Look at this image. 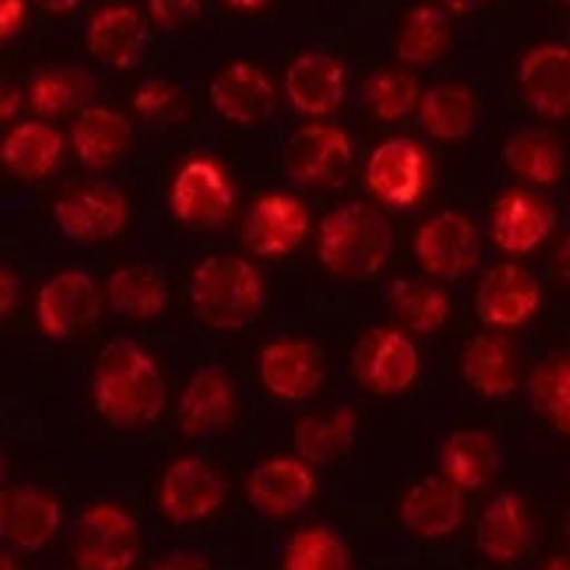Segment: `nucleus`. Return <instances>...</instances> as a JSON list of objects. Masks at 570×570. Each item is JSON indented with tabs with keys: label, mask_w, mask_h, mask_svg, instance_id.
<instances>
[{
	"label": "nucleus",
	"mask_w": 570,
	"mask_h": 570,
	"mask_svg": "<svg viewBox=\"0 0 570 570\" xmlns=\"http://www.w3.org/2000/svg\"><path fill=\"white\" fill-rule=\"evenodd\" d=\"M0 479H3V460H0Z\"/></svg>",
	"instance_id": "53"
},
{
	"label": "nucleus",
	"mask_w": 570,
	"mask_h": 570,
	"mask_svg": "<svg viewBox=\"0 0 570 570\" xmlns=\"http://www.w3.org/2000/svg\"><path fill=\"white\" fill-rule=\"evenodd\" d=\"M250 507L265 518H293L312 504L317 493V479L309 462L301 456H271L254 465L245 482Z\"/></svg>",
	"instance_id": "16"
},
{
	"label": "nucleus",
	"mask_w": 570,
	"mask_h": 570,
	"mask_svg": "<svg viewBox=\"0 0 570 570\" xmlns=\"http://www.w3.org/2000/svg\"><path fill=\"white\" fill-rule=\"evenodd\" d=\"M87 50L106 67H137L150 42L145 17L134 6L111 3L95 11L87 22Z\"/></svg>",
	"instance_id": "22"
},
{
	"label": "nucleus",
	"mask_w": 570,
	"mask_h": 570,
	"mask_svg": "<svg viewBox=\"0 0 570 570\" xmlns=\"http://www.w3.org/2000/svg\"><path fill=\"white\" fill-rule=\"evenodd\" d=\"M395 248L393 223L379 206L351 200L328 212L317 232V259L332 276L367 282L387 267Z\"/></svg>",
	"instance_id": "2"
},
{
	"label": "nucleus",
	"mask_w": 570,
	"mask_h": 570,
	"mask_svg": "<svg viewBox=\"0 0 570 570\" xmlns=\"http://www.w3.org/2000/svg\"><path fill=\"white\" fill-rule=\"evenodd\" d=\"M131 206L115 184L95 181L53 204V220L72 243H109L128 226Z\"/></svg>",
	"instance_id": "9"
},
{
	"label": "nucleus",
	"mask_w": 570,
	"mask_h": 570,
	"mask_svg": "<svg viewBox=\"0 0 570 570\" xmlns=\"http://www.w3.org/2000/svg\"><path fill=\"white\" fill-rule=\"evenodd\" d=\"M529 395L551 426L570 434V351H557L534 367Z\"/></svg>",
	"instance_id": "38"
},
{
	"label": "nucleus",
	"mask_w": 570,
	"mask_h": 570,
	"mask_svg": "<svg viewBox=\"0 0 570 570\" xmlns=\"http://www.w3.org/2000/svg\"><path fill=\"white\" fill-rule=\"evenodd\" d=\"M106 295L109 304L115 306L120 315L134 317V321H154L165 312L167 298V282L161 276L159 267L154 265H120L111 271L106 278Z\"/></svg>",
	"instance_id": "33"
},
{
	"label": "nucleus",
	"mask_w": 570,
	"mask_h": 570,
	"mask_svg": "<svg viewBox=\"0 0 570 570\" xmlns=\"http://www.w3.org/2000/svg\"><path fill=\"white\" fill-rule=\"evenodd\" d=\"M22 100L26 98H22V92L14 87V83L0 81V122L14 120L17 111H20V106H22Z\"/></svg>",
	"instance_id": "45"
},
{
	"label": "nucleus",
	"mask_w": 570,
	"mask_h": 570,
	"mask_svg": "<svg viewBox=\"0 0 570 570\" xmlns=\"http://www.w3.org/2000/svg\"><path fill=\"white\" fill-rule=\"evenodd\" d=\"M282 570H354V560L334 529L304 527L289 538Z\"/></svg>",
	"instance_id": "39"
},
{
	"label": "nucleus",
	"mask_w": 570,
	"mask_h": 570,
	"mask_svg": "<svg viewBox=\"0 0 570 570\" xmlns=\"http://www.w3.org/2000/svg\"><path fill=\"white\" fill-rule=\"evenodd\" d=\"M543 570H570V554H557L546 562Z\"/></svg>",
	"instance_id": "50"
},
{
	"label": "nucleus",
	"mask_w": 570,
	"mask_h": 570,
	"mask_svg": "<svg viewBox=\"0 0 570 570\" xmlns=\"http://www.w3.org/2000/svg\"><path fill=\"white\" fill-rule=\"evenodd\" d=\"M284 92L301 115H332L345 100V67L328 53H301L284 72Z\"/></svg>",
	"instance_id": "25"
},
{
	"label": "nucleus",
	"mask_w": 570,
	"mask_h": 570,
	"mask_svg": "<svg viewBox=\"0 0 570 570\" xmlns=\"http://www.w3.org/2000/svg\"><path fill=\"white\" fill-rule=\"evenodd\" d=\"M521 95L532 111L546 120H562L570 115V48L560 42H543L529 50L518 67Z\"/></svg>",
	"instance_id": "20"
},
{
	"label": "nucleus",
	"mask_w": 570,
	"mask_h": 570,
	"mask_svg": "<svg viewBox=\"0 0 570 570\" xmlns=\"http://www.w3.org/2000/svg\"><path fill=\"white\" fill-rule=\"evenodd\" d=\"M37 3L42 6L45 11H50V14H67V11L78 9L83 0H37Z\"/></svg>",
	"instance_id": "48"
},
{
	"label": "nucleus",
	"mask_w": 570,
	"mask_h": 570,
	"mask_svg": "<svg viewBox=\"0 0 570 570\" xmlns=\"http://www.w3.org/2000/svg\"><path fill=\"white\" fill-rule=\"evenodd\" d=\"M17 301H20V282L9 267L0 265V323L14 312Z\"/></svg>",
	"instance_id": "44"
},
{
	"label": "nucleus",
	"mask_w": 570,
	"mask_h": 570,
	"mask_svg": "<svg viewBox=\"0 0 570 570\" xmlns=\"http://www.w3.org/2000/svg\"><path fill=\"white\" fill-rule=\"evenodd\" d=\"M390 312L412 334H434L449 323L451 298L438 284L421 278H399L387 289Z\"/></svg>",
	"instance_id": "34"
},
{
	"label": "nucleus",
	"mask_w": 570,
	"mask_h": 570,
	"mask_svg": "<svg viewBox=\"0 0 570 570\" xmlns=\"http://www.w3.org/2000/svg\"><path fill=\"white\" fill-rule=\"evenodd\" d=\"M354 373L376 395H401L421 373V354L404 328L379 326L362 334L354 348Z\"/></svg>",
	"instance_id": "8"
},
{
	"label": "nucleus",
	"mask_w": 570,
	"mask_h": 570,
	"mask_svg": "<svg viewBox=\"0 0 570 570\" xmlns=\"http://www.w3.org/2000/svg\"><path fill=\"white\" fill-rule=\"evenodd\" d=\"M76 159L87 170H109L134 145V126L122 111L109 106H87L70 128Z\"/></svg>",
	"instance_id": "26"
},
{
	"label": "nucleus",
	"mask_w": 570,
	"mask_h": 570,
	"mask_svg": "<svg viewBox=\"0 0 570 570\" xmlns=\"http://www.w3.org/2000/svg\"><path fill=\"white\" fill-rule=\"evenodd\" d=\"M421 83L412 72L384 67L367 76L362 87V100L367 111L382 122H401L421 109Z\"/></svg>",
	"instance_id": "37"
},
{
	"label": "nucleus",
	"mask_w": 570,
	"mask_h": 570,
	"mask_svg": "<svg viewBox=\"0 0 570 570\" xmlns=\"http://www.w3.org/2000/svg\"><path fill=\"white\" fill-rule=\"evenodd\" d=\"M189 301L206 326L234 332L262 315L267 301L265 278L259 267L243 256H209L189 278Z\"/></svg>",
	"instance_id": "3"
},
{
	"label": "nucleus",
	"mask_w": 570,
	"mask_h": 570,
	"mask_svg": "<svg viewBox=\"0 0 570 570\" xmlns=\"http://www.w3.org/2000/svg\"><path fill=\"white\" fill-rule=\"evenodd\" d=\"M0 570H20V568H17L14 557H11L9 551H3V549H0Z\"/></svg>",
	"instance_id": "51"
},
{
	"label": "nucleus",
	"mask_w": 570,
	"mask_h": 570,
	"mask_svg": "<svg viewBox=\"0 0 570 570\" xmlns=\"http://www.w3.org/2000/svg\"><path fill=\"white\" fill-rule=\"evenodd\" d=\"M493 0H438V6H443L445 11H454V14H476V11L488 9Z\"/></svg>",
	"instance_id": "46"
},
{
	"label": "nucleus",
	"mask_w": 570,
	"mask_h": 570,
	"mask_svg": "<svg viewBox=\"0 0 570 570\" xmlns=\"http://www.w3.org/2000/svg\"><path fill=\"white\" fill-rule=\"evenodd\" d=\"M560 3H566V6H570V0H560Z\"/></svg>",
	"instance_id": "54"
},
{
	"label": "nucleus",
	"mask_w": 570,
	"mask_h": 570,
	"mask_svg": "<svg viewBox=\"0 0 570 570\" xmlns=\"http://www.w3.org/2000/svg\"><path fill=\"white\" fill-rule=\"evenodd\" d=\"M399 515L415 538L445 540L465 521V493L445 476H426L406 490Z\"/></svg>",
	"instance_id": "21"
},
{
	"label": "nucleus",
	"mask_w": 570,
	"mask_h": 570,
	"mask_svg": "<svg viewBox=\"0 0 570 570\" xmlns=\"http://www.w3.org/2000/svg\"><path fill=\"white\" fill-rule=\"evenodd\" d=\"M367 187L382 204L410 209L423 198L429 181L426 150L410 137H390L367 159Z\"/></svg>",
	"instance_id": "13"
},
{
	"label": "nucleus",
	"mask_w": 570,
	"mask_h": 570,
	"mask_svg": "<svg viewBox=\"0 0 570 570\" xmlns=\"http://www.w3.org/2000/svg\"><path fill=\"white\" fill-rule=\"evenodd\" d=\"M557 267H560V276L570 284V234L562 239L560 250H557Z\"/></svg>",
	"instance_id": "49"
},
{
	"label": "nucleus",
	"mask_w": 570,
	"mask_h": 570,
	"mask_svg": "<svg viewBox=\"0 0 570 570\" xmlns=\"http://www.w3.org/2000/svg\"><path fill=\"white\" fill-rule=\"evenodd\" d=\"M95 76L87 67L56 65L39 70L26 89V100L39 117H65L78 111L81 115L95 98Z\"/></svg>",
	"instance_id": "31"
},
{
	"label": "nucleus",
	"mask_w": 570,
	"mask_h": 570,
	"mask_svg": "<svg viewBox=\"0 0 570 570\" xmlns=\"http://www.w3.org/2000/svg\"><path fill=\"white\" fill-rule=\"evenodd\" d=\"M104 298L87 271L67 267L39 287L33 317L39 332L53 343H70L98 323Z\"/></svg>",
	"instance_id": "5"
},
{
	"label": "nucleus",
	"mask_w": 570,
	"mask_h": 570,
	"mask_svg": "<svg viewBox=\"0 0 570 570\" xmlns=\"http://www.w3.org/2000/svg\"><path fill=\"white\" fill-rule=\"evenodd\" d=\"M256 371L271 395L282 401H306L326 379V356L309 340L282 337L259 351Z\"/></svg>",
	"instance_id": "15"
},
{
	"label": "nucleus",
	"mask_w": 570,
	"mask_h": 570,
	"mask_svg": "<svg viewBox=\"0 0 570 570\" xmlns=\"http://www.w3.org/2000/svg\"><path fill=\"white\" fill-rule=\"evenodd\" d=\"M440 476L449 479L462 493L482 490L499 476L501 451L490 432L482 429H456L440 443Z\"/></svg>",
	"instance_id": "27"
},
{
	"label": "nucleus",
	"mask_w": 570,
	"mask_h": 570,
	"mask_svg": "<svg viewBox=\"0 0 570 570\" xmlns=\"http://www.w3.org/2000/svg\"><path fill=\"white\" fill-rule=\"evenodd\" d=\"M451 45V17L443 6L421 3L404 17L395 53L404 65L429 67L443 59Z\"/></svg>",
	"instance_id": "35"
},
{
	"label": "nucleus",
	"mask_w": 570,
	"mask_h": 570,
	"mask_svg": "<svg viewBox=\"0 0 570 570\" xmlns=\"http://www.w3.org/2000/svg\"><path fill=\"white\" fill-rule=\"evenodd\" d=\"M65 156V137L48 120L14 122L0 139V161L26 181L48 178Z\"/></svg>",
	"instance_id": "28"
},
{
	"label": "nucleus",
	"mask_w": 570,
	"mask_h": 570,
	"mask_svg": "<svg viewBox=\"0 0 570 570\" xmlns=\"http://www.w3.org/2000/svg\"><path fill=\"white\" fill-rule=\"evenodd\" d=\"M460 373L482 399H507L518 387V356L507 337L495 332L476 334L460 356Z\"/></svg>",
	"instance_id": "29"
},
{
	"label": "nucleus",
	"mask_w": 570,
	"mask_h": 570,
	"mask_svg": "<svg viewBox=\"0 0 570 570\" xmlns=\"http://www.w3.org/2000/svg\"><path fill=\"white\" fill-rule=\"evenodd\" d=\"M415 259L426 276L456 282L476 271L482 259V237L465 212H440L415 234Z\"/></svg>",
	"instance_id": "6"
},
{
	"label": "nucleus",
	"mask_w": 570,
	"mask_h": 570,
	"mask_svg": "<svg viewBox=\"0 0 570 570\" xmlns=\"http://www.w3.org/2000/svg\"><path fill=\"white\" fill-rule=\"evenodd\" d=\"M507 170L532 187H554L566 176V150L560 139L543 128H521L501 150Z\"/></svg>",
	"instance_id": "30"
},
{
	"label": "nucleus",
	"mask_w": 570,
	"mask_h": 570,
	"mask_svg": "<svg viewBox=\"0 0 570 570\" xmlns=\"http://www.w3.org/2000/svg\"><path fill=\"white\" fill-rule=\"evenodd\" d=\"M26 0H0V45L9 42L26 22Z\"/></svg>",
	"instance_id": "42"
},
{
	"label": "nucleus",
	"mask_w": 570,
	"mask_h": 570,
	"mask_svg": "<svg viewBox=\"0 0 570 570\" xmlns=\"http://www.w3.org/2000/svg\"><path fill=\"white\" fill-rule=\"evenodd\" d=\"M170 209L184 226L220 228L234 212V184L212 156H189L173 176Z\"/></svg>",
	"instance_id": "7"
},
{
	"label": "nucleus",
	"mask_w": 570,
	"mask_h": 570,
	"mask_svg": "<svg viewBox=\"0 0 570 570\" xmlns=\"http://www.w3.org/2000/svg\"><path fill=\"white\" fill-rule=\"evenodd\" d=\"M209 100L223 120L248 128L271 120L276 109V87L254 61H234L209 83Z\"/></svg>",
	"instance_id": "19"
},
{
	"label": "nucleus",
	"mask_w": 570,
	"mask_h": 570,
	"mask_svg": "<svg viewBox=\"0 0 570 570\" xmlns=\"http://www.w3.org/2000/svg\"><path fill=\"white\" fill-rule=\"evenodd\" d=\"M139 523L117 504H92L81 512L72 532L78 570H134L139 560Z\"/></svg>",
	"instance_id": "4"
},
{
	"label": "nucleus",
	"mask_w": 570,
	"mask_h": 570,
	"mask_svg": "<svg viewBox=\"0 0 570 570\" xmlns=\"http://www.w3.org/2000/svg\"><path fill=\"white\" fill-rule=\"evenodd\" d=\"M92 401L109 426H150L167 406V384L154 356L128 337L111 340L95 360Z\"/></svg>",
	"instance_id": "1"
},
{
	"label": "nucleus",
	"mask_w": 570,
	"mask_h": 570,
	"mask_svg": "<svg viewBox=\"0 0 570 570\" xmlns=\"http://www.w3.org/2000/svg\"><path fill=\"white\" fill-rule=\"evenodd\" d=\"M150 570H212V566L204 554H198V551L178 549L170 551L167 557H161Z\"/></svg>",
	"instance_id": "43"
},
{
	"label": "nucleus",
	"mask_w": 570,
	"mask_h": 570,
	"mask_svg": "<svg viewBox=\"0 0 570 570\" xmlns=\"http://www.w3.org/2000/svg\"><path fill=\"white\" fill-rule=\"evenodd\" d=\"M134 109L139 117H145L148 122L156 126H170V122L184 120L187 115V98H184L181 89L176 83H170L167 78H148L137 87L134 95Z\"/></svg>",
	"instance_id": "40"
},
{
	"label": "nucleus",
	"mask_w": 570,
	"mask_h": 570,
	"mask_svg": "<svg viewBox=\"0 0 570 570\" xmlns=\"http://www.w3.org/2000/svg\"><path fill=\"white\" fill-rule=\"evenodd\" d=\"M543 304L540 282L515 262L493 265L476 287V315L490 328H521Z\"/></svg>",
	"instance_id": "14"
},
{
	"label": "nucleus",
	"mask_w": 570,
	"mask_h": 570,
	"mask_svg": "<svg viewBox=\"0 0 570 570\" xmlns=\"http://www.w3.org/2000/svg\"><path fill=\"white\" fill-rule=\"evenodd\" d=\"M226 9L243 11V14H254V11H262L271 6V0H220Z\"/></svg>",
	"instance_id": "47"
},
{
	"label": "nucleus",
	"mask_w": 570,
	"mask_h": 570,
	"mask_svg": "<svg viewBox=\"0 0 570 570\" xmlns=\"http://www.w3.org/2000/svg\"><path fill=\"white\" fill-rule=\"evenodd\" d=\"M309 226V212L295 195H262L245 217V245L256 256L282 259L304 243Z\"/></svg>",
	"instance_id": "18"
},
{
	"label": "nucleus",
	"mask_w": 570,
	"mask_h": 570,
	"mask_svg": "<svg viewBox=\"0 0 570 570\" xmlns=\"http://www.w3.org/2000/svg\"><path fill=\"white\" fill-rule=\"evenodd\" d=\"M356 440V412L348 406H334L326 412H312L295 423L293 445L309 465H332L348 454Z\"/></svg>",
	"instance_id": "32"
},
{
	"label": "nucleus",
	"mask_w": 570,
	"mask_h": 570,
	"mask_svg": "<svg viewBox=\"0 0 570 570\" xmlns=\"http://www.w3.org/2000/svg\"><path fill=\"white\" fill-rule=\"evenodd\" d=\"M150 20L165 31H181V28L193 26L204 11L200 0H148Z\"/></svg>",
	"instance_id": "41"
},
{
	"label": "nucleus",
	"mask_w": 570,
	"mask_h": 570,
	"mask_svg": "<svg viewBox=\"0 0 570 570\" xmlns=\"http://www.w3.org/2000/svg\"><path fill=\"white\" fill-rule=\"evenodd\" d=\"M534 523L521 493H499L476 523V549L493 566H512L529 551Z\"/></svg>",
	"instance_id": "24"
},
{
	"label": "nucleus",
	"mask_w": 570,
	"mask_h": 570,
	"mask_svg": "<svg viewBox=\"0 0 570 570\" xmlns=\"http://www.w3.org/2000/svg\"><path fill=\"white\" fill-rule=\"evenodd\" d=\"M554 209L532 189H510L493 212V239L504 254L527 256L538 250L554 232Z\"/></svg>",
	"instance_id": "23"
},
{
	"label": "nucleus",
	"mask_w": 570,
	"mask_h": 570,
	"mask_svg": "<svg viewBox=\"0 0 570 570\" xmlns=\"http://www.w3.org/2000/svg\"><path fill=\"white\" fill-rule=\"evenodd\" d=\"M351 159V137L328 122H309L298 128L284 148V170L301 187H332L348 173Z\"/></svg>",
	"instance_id": "11"
},
{
	"label": "nucleus",
	"mask_w": 570,
	"mask_h": 570,
	"mask_svg": "<svg viewBox=\"0 0 570 570\" xmlns=\"http://www.w3.org/2000/svg\"><path fill=\"white\" fill-rule=\"evenodd\" d=\"M417 117H421V126L426 128V134H432L434 139L456 142V139L468 137L473 131L479 106L468 87H460V83H440V87H432L423 92Z\"/></svg>",
	"instance_id": "36"
},
{
	"label": "nucleus",
	"mask_w": 570,
	"mask_h": 570,
	"mask_svg": "<svg viewBox=\"0 0 570 570\" xmlns=\"http://www.w3.org/2000/svg\"><path fill=\"white\" fill-rule=\"evenodd\" d=\"M226 479L200 456H178L159 482V510L173 523H198L215 515L226 501Z\"/></svg>",
	"instance_id": "10"
},
{
	"label": "nucleus",
	"mask_w": 570,
	"mask_h": 570,
	"mask_svg": "<svg viewBox=\"0 0 570 570\" xmlns=\"http://www.w3.org/2000/svg\"><path fill=\"white\" fill-rule=\"evenodd\" d=\"M61 529V504L50 490L14 484L0 490V543L14 551H42Z\"/></svg>",
	"instance_id": "12"
},
{
	"label": "nucleus",
	"mask_w": 570,
	"mask_h": 570,
	"mask_svg": "<svg viewBox=\"0 0 570 570\" xmlns=\"http://www.w3.org/2000/svg\"><path fill=\"white\" fill-rule=\"evenodd\" d=\"M566 532H568V540H570V510H568V518H566Z\"/></svg>",
	"instance_id": "52"
},
{
	"label": "nucleus",
	"mask_w": 570,
	"mask_h": 570,
	"mask_svg": "<svg viewBox=\"0 0 570 570\" xmlns=\"http://www.w3.org/2000/svg\"><path fill=\"white\" fill-rule=\"evenodd\" d=\"M178 429L193 440H209L228 432L237 417V390L223 367H200L176 406Z\"/></svg>",
	"instance_id": "17"
}]
</instances>
